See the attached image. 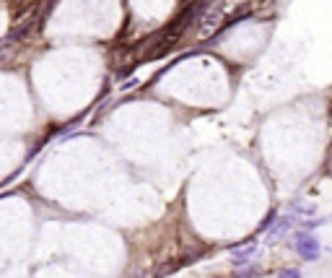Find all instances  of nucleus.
I'll list each match as a JSON object with an SVG mask.
<instances>
[{
	"instance_id": "obj_2",
	"label": "nucleus",
	"mask_w": 332,
	"mask_h": 278,
	"mask_svg": "<svg viewBox=\"0 0 332 278\" xmlns=\"http://www.w3.org/2000/svg\"><path fill=\"white\" fill-rule=\"evenodd\" d=\"M291 226H293V218H291V216H283V218L278 221V224H275V226L270 229V237H273V239H278V237H283Z\"/></svg>"
},
{
	"instance_id": "obj_4",
	"label": "nucleus",
	"mask_w": 332,
	"mask_h": 278,
	"mask_svg": "<svg viewBox=\"0 0 332 278\" xmlns=\"http://www.w3.org/2000/svg\"><path fill=\"white\" fill-rule=\"evenodd\" d=\"M278 278H301V271H296V268H283L278 273Z\"/></svg>"
},
{
	"instance_id": "obj_3",
	"label": "nucleus",
	"mask_w": 332,
	"mask_h": 278,
	"mask_svg": "<svg viewBox=\"0 0 332 278\" xmlns=\"http://www.w3.org/2000/svg\"><path fill=\"white\" fill-rule=\"evenodd\" d=\"M257 252V247H247V249H236L234 252V265H242V263H247L249 257H252Z\"/></svg>"
},
{
	"instance_id": "obj_1",
	"label": "nucleus",
	"mask_w": 332,
	"mask_h": 278,
	"mask_svg": "<svg viewBox=\"0 0 332 278\" xmlns=\"http://www.w3.org/2000/svg\"><path fill=\"white\" fill-rule=\"evenodd\" d=\"M293 247H296V252L309 263H314L319 257V239L314 234H309L306 229H301V231L293 234Z\"/></svg>"
}]
</instances>
